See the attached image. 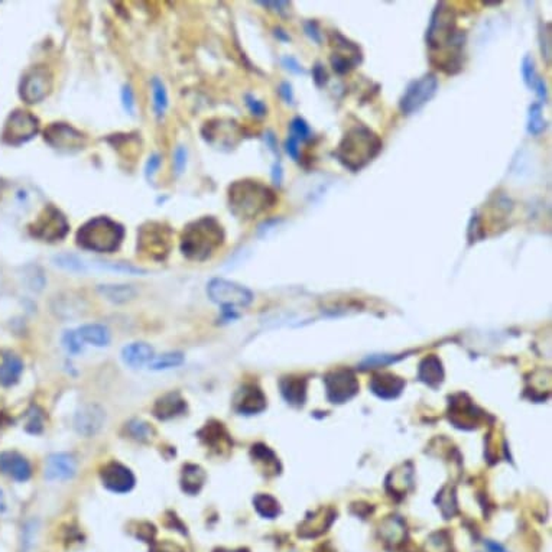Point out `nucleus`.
<instances>
[{
    "mask_svg": "<svg viewBox=\"0 0 552 552\" xmlns=\"http://www.w3.org/2000/svg\"><path fill=\"white\" fill-rule=\"evenodd\" d=\"M187 166V149L184 146H178L174 152V169L175 174L181 175Z\"/></svg>",
    "mask_w": 552,
    "mask_h": 552,
    "instance_id": "nucleus-44",
    "label": "nucleus"
},
{
    "mask_svg": "<svg viewBox=\"0 0 552 552\" xmlns=\"http://www.w3.org/2000/svg\"><path fill=\"white\" fill-rule=\"evenodd\" d=\"M222 552H224V551H222ZM239 552H242V551H239Z\"/></svg>",
    "mask_w": 552,
    "mask_h": 552,
    "instance_id": "nucleus-56",
    "label": "nucleus"
},
{
    "mask_svg": "<svg viewBox=\"0 0 552 552\" xmlns=\"http://www.w3.org/2000/svg\"><path fill=\"white\" fill-rule=\"evenodd\" d=\"M327 394L331 402L343 404L349 401L357 392V381L352 372L338 370L327 376L325 379Z\"/></svg>",
    "mask_w": 552,
    "mask_h": 552,
    "instance_id": "nucleus-15",
    "label": "nucleus"
},
{
    "mask_svg": "<svg viewBox=\"0 0 552 552\" xmlns=\"http://www.w3.org/2000/svg\"><path fill=\"white\" fill-rule=\"evenodd\" d=\"M234 408L243 415L259 413L266 408V398L256 386H244L234 398Z\"/></svg>",
    "mask_w": 552,
    "mask_h": 552,
    "instance_id": "nucleus-20",
    "label": "nucleus"
},
{
    "mask_svg": "<svg viewBox=\"0 0 552 552\" xmlns=\"http://www.w3.org/2000/svg\"><path fill=\"white\" fill-rule=\"evenodd\" d=\"M152 94H153V109L158 117H162L168 107V94L165 84L159 78L152 80Z\"/></svg>",
    "mask_w": 552,
    "mask_h": 552,
    "instance_id": "nucleus-33",
    "label": "nucleus"
},
{
    "mask_svg": "<svg viewBox=\"0 0 552 552\" xmlns=\"http://www.w3.org/2000/svg\"><path fill=\"white\" fill-rule=\"evenodd\" d=\"M198 437L207 448L213 450L219 454H223L224 451L232 448L230 435L227 434L223 423L220 422H216V421L208 422L207 426L198 433Z\"/></svg>",
    "mask_w": 552,
    "mask_h": 552,
    "instance_id": "nucleus-19",
    "label": "nucleus"
},
{
    "mask_svg": "<svg viewBox=\"0 0 552 552\" xmlns=\"http://www.w3.org/2000/svg\"><path fill=\"white\" fill-rule=\"evenodd\" d=\"M152 552H183V549L178 545H174L171 542H163L158 545Z\"/></svg>",
    "mask_w": 552,
    "mask_h": 552,
    "instance_id": "nucleus-51",
    "label": "nucleus"
},
{
    "mask_svg": "<svg viewBox=\"0 0 552 552\" xmlns=\"http://www.w3.org/2000/svg\"><path fill=\"white\" fill-rule=\"evenodd\" d=\"M262 6H265V8H274L272 11H275V12H279V13H283L285 11H286V8L289 6V4L288 2H259Z\"/></svg>",
    "mask_w": 552,
    "mask_h": 552,
    "instance_id": "nucleus-52",
    "label": "nucleus"
},
{
    "mask_svg": "<svg viewBox=\"0 0 552 552\" xmlns=\"http://www.w3.org/2000/svg\"><path fill=\"white\" fill-rule=\"evenodd\" d=\"M438 86V78L433 72L423 74L422 77L413 80L399 100L401 112L406 116L419 112L428 102L433 100V97L437 94Z\"/></svg>",
    "mask_w": 552,
    "mask_h": 552,
    "instance_id": "nucleus-8",
    "label": "nucleus"
},
{
    "mask_svg": "<svg viewBox=\"0 0 552 552\" xmlns=\"http://www.w3.org/2000/svg\"><path fill=\"white\" fill-rule=\"evenodd\" d=\"M29 230L36 239L44 242H60L68 234L70 223L60 208L50 204L42 210V213Z\"/></svg>",
    "mask_w": 552,
    "mask_h": 552,
    "instance_id": "nucleus-9",
    "label": "nucleus"
},
{
    "mask_svg": "<svg viewBox=\"0 0 552 552\" xmlns=\"http://www.w3.org/2000/svg\"><path fill=\"white\" fill-rule=\"evenodd\" d=\"M44 141L61 153H74L86 148L87 136L63 121L51 123L44 131Z\"/></svg>",
    "mask_w": 552,
    "mask_h": 552,
    "instance_id": "nucleus-11",
    "label": "nucleus"
},
{
    "mask_svg": "<svg viewBox=\"0 0 552 552\" xmlns=\"http://www.w3.org/2000/svg\"><path fill=\"white\" fill-rule=\"evenodd\" d=\"M100 479L104 487L114 493L131 492L136 482L134 473L127 467L116 461H112L103 467L100 472Z\"/></svg>",
    "mask_w": 552,
    "mask_h": 552,
    "instance_id": "nucleus-16",
    "label": "nucleus"
},
{
    "mask_svg": "<svg viewBox=\"0 0 552 552\" xmlns=\"http://www.w3.org/2000/svg\"><path fill=\"white\" fill-rule=\"evenodd\" d=\"M207 293L211 301L223 307V311L230 315L234 308H244L253 301V293L247 288L222 278L210 281Z\"/></svg>",
    "mask_w": 552,
    "mask_h": 552,
    "instance_id": "nucleus-7",
    "label": "nucleus"
},
{
    "mask_svg": "<svg viewBox=\"0 0 552 552\" xmlns=\"http://www.w3.org/2000/svg\"><path fill=\"white\" fill-rule=\"evenodd\" d=\"M427 47L431 63L447 74H455L462 67L465 33L457 26L453 8L441 2L431 15L427 29Z\"/></svg>",
    "mask_w": 552,
    "mask_h": 552,
    "instance_id": "nucleus-1",
    "label": "nucleus"
},
{
    "mask_svg": "<svg viewBox=\"0 0 552 552\" xmlns=\"http://www.w3.org/2000/svg\"><path fill=\"white\" fill-rule=\"evenodd\" d=\"M304 31H305V35L313 40L315 42L317 45L321 44V32H320V28H318V23L315 21H308L304 23Z\"/></svg>",
    "mask_w": 552,
    "mask_h": 552,
    "instance_id": "nucleus-45",
    "label": "nucleus"
},
{
    "mask_svg": "<svg viewBox=\"0 0 552 552\" xmlns=\"http://www.w3.org/2000/svg\"><path fill=\"white\" fill-rule=\"evenodd\" d=\"M180 240L181 251L187 259L204 262L224 244L226 233L216 217L205 216L188 223Z\"/></svg>",
    "mask_w": 552,
    "mask_h": 552,
    "instance_id": "nucleus-2",
    "label": "nucleus"
},
{
    "mask_svg": "<svg viewBox=\"0 0 552 552\" xmlns=\"http://www.w3.org/2000/svg\"><path fill=\"white\" fill-rule=\"evenodd\" d=\"M44 430V412H42L38 406H32L28 412V422H26V431L31 434H39Z\"/></svg>",
    "mask_w": 552,
    "mask_h": 552,
    "instance_id": "nucleus-38",
    "label": "nucleus"
},
{
    "mask_svg": "<svg viewBox=\"0 0 552 552\" xmlns=\"http://www.w3.org/2000/svg\"><path fill=\"white\" fill-rule=\"evenodd\" d=\"M99 291L106 300L116 304H121L132 300L136 293L135 289L129 285H102Z\"/></svg>",
    "mask_w": 552,
    "mask_h": 552,
    "instance_id": "nucleus-29",
    "label": "nucleus"
},
{
    "mask_svg": "<svg viewBox=\"0 0 552 552\" xmlns=\"http://www.w3.org/2000/svg\"><path fill=\"white\" fill-rule=\"evenodd\" d=\"M275 36L278 38V39H281V40H283V42H288V40H291V36L282 29V28H275Z\"/></svg>",
    "mask_w": 552,
    "mask_h": 552,
    "instance_id": "nucleus-54",
    "label": "nucleus"
},
{
    "mask_svg": "<svg viewBox=\"0 0 552 552\" xmlns=\"http://www.w3.org/2000/svg\"><path fill=\"white\" fill-rule=\"evenodd\" d=\"M300 142L296 141L295 138L289 136L285 142V151L286 153L293 159V161H300V148H298Z\"/></svg>",
    "mask_w": 552,
    "mask_h": 552,
    "instance_id": "nucleus-49",
    "label": "nucleus"
},
{
    "mask_svg": "<svg viewBox=\"0 0 552 552\" xmlns=\"http://www.w3.org/2000/svg\"><path fill=\"white\" fill-rule=\"evenodd\" d=\"M331 48L332 53L330 55V63L332 70L340 75L349 74L363 61L360 47L340 32H334L331 35Z\"/></svg>",
    "mask_w": 552,
    "mask_h": 552,
    "instance_id": "nucleus-10",
    "label": "nucleus"
},
{
    "mask_svg": "<svg viewBox=\"0 0 552 552\" xmlns=\"http://www.w3.org/2000/svg\"><path fill=\"white\" fill-rule=\"evenodd\" d=\"M106 413L104 411L96 405L90 404L82 406L74 418V428L82 437H93L96 435L102 427L104 426Z\"/></svg>",
    "mask_w": 552,
    "mask_h": 552,
    "instance_id": "nucleus-17",
    "label": "nucleus"
},
{
    "mask_svg": "<svg viewBox=\"0 0 552 552\" xmlns=\"http://www.w3.org/2000/svg\"><path fill=\"white\" fill-rule=\"evenodd\" d=\"M279 94L281 97L285 100V103L288 104H293V90H292V86L288 82V81H283L281 86H279Z\"/></svg>",
    "mask_w": 552,
    "mask_h": 552,
    "instance_id": "nucleus-50",
    "label": "nucleus"
},
{
    "mask_svg": "<svg viewBox=\"0 0 552 552\" xmlns=\"http://www.w3.org/2000/svg\"><path fill=\"white\" fill-rule=\"evenodd\" d=\"M187 411V402L178 392H169L161 396L153 405V415L161 421L173 419Z\"/></svg>",
    "mask_w": 552,
    "mask_h": 552,
    "instance_id": "nucleus-22",
    "label": "nucleus"
},
{
    "mask_svg": "<svg viewBox=\"0 0 552 552\" xmlns=\"http://www.w3.org/2000/svg\"><path fill=\"white\" fill-rule=\"evenodd\" d=\"M282 65L285 67V70H288V71H291L293 74H298V75L307 74L305 68L298 61H296L295 58H292V57H283L282 58Z\"/></svg>",
    "mask_w": 552,
    "mask_h": 552,
    "instance_id": "nucleus-47",
    "label": "nucleus"
},
{
    "mask_svg": "<svg viewBox=\"0 0 552 552\" xmlns=\"http://www.w3.org/2000/svg\"><path fill=\"white\" fill-rule=\"evenodd\" d=\"M272 180L276 185H281V183H282V168L279 163L274 165V168H272Z\"/></svg>",
    "mask_w": 552,
    "mask_h": 552,
    "instance_id": "nucleus-53",
    "label": "nucleus"
},
{
    "mask_svg": "<svg viewBox=\"0 0 552 552\" xmlns=\"http://www.w3.org/2000/svg\"><path fill=\"white\" fill-rule=\"evenodd\" d=\"M381 139L364 124H356L340 141L334 156L352 173H359L381 151Z\"/></svg>",
    "mask_w": 552,
    "mask_h": 552,
    "instance_id": "nucleus-4",
    "label": "nucleus"
},
{
    "mask_svg": "<svg viewBox=\"0 0 552 552\" xmlns=\"http://www.w3.org/2000/svg\"><path fill=\"white\" fill-rule=\"evenodd\" d=\"M0 472L18 482H26L32 473L28 460L12 451L0 454Z\"/></svg>",
    "mask_w": 552,
    "mask_h": 552,
    "instance_id": "nucleus-21",
    "label": "nucleus"
},
{
    "mask_svg": "<svg viewBox=\"0 0 552 552\" xmlns=\"http://www.w3.org/2000/svg\"><path fill=\"white\" fill-rule=\"evenodd\" d=\"M39 132V120L31 112L15 110L11 113L5 123L2 134L4 142L12 146L22 145L31 141Z\"/></svg>",
    "mask_w": 552,
    "mask_h": 552,
    "instance_id": "nucleus-12",
    "label": "nucleus"
},
{
    "mask_svg": "<svg viewBox=\"0 0 552 552\" xmlns=\"http://www.w3.org/2000/svg\"><path fill=\"white\" fill-rule=\"evenodd\" d=\"M265 141H266V144L271 146V151L276 152V139H275V136H274L271 132L266 135Z\"/></svg>",
    "mask_w": 552,
    "mask_h": 552,
    "instance_id": "nucleus-55",
    "label": "nucleus"
},
{
    "mask_svg": "<svg viewBox=\"0 0 552 552\" xmlns=\"http://www.w3.org/2000/svg\"><path fill=\"white\" fill-rule=\"evenodd\" d=\"M82 343H90L96 347H104L110 343V332L104 325L87 324L77 330Z\"/></svg>",
    "mask_w": 552,
    "mask_h": 552,
    "instance_id": "nucleus-27",
    "label": "nucleus"
},
{
    "mask_svg": "<svg viewBox=\"0 0 552 552\" xmlns=\"http://www.w3.org/2000/svg\"><path fill=\"white\" fill-rule=\"evenodd\" d=\"M546 127V123L542 117V104L541 103H534L531 107H529V113H528V124H526V129L531 135L534 136H538L541 135Z\"/></svg>",
    "mask_w": 552,
    "mask_h": 552,
    "instance_id": "nucleus-32",
    "label": "nucleus"
},
{
    "mask_svg": "<svg viewBox=\"0 0 552 552\" xmlns=\"http://www.w3.org/2000/svg\"><path fill=\"white\" fill-rule=\"evenodd\" d=\"M404 388V381L392 374H384L377 376L372 381V389L376 395L380 398H396Z\"/></svg>",
    "mask_w": 552,
    "mask_h": 552,
    "instance_id": "nucleus-26",
    "label": "nucleus"
},
{
    "mask_svg": "<svg viewBox=\"0 0 552 552\" xmlns=\"http://www.w3.org/2000/svg\"><path fill=\"white\" fill-rule=\"evenodd\" d=\"M55 265L70 272H87V264L74 254H60L55 259Z\"/></svg>",
    "mask_w": 552,
    "mask_h": 552,
    "instance_id": "nucleus-36",
    "label": "nucleus"
},
{
    "mask_svg": "<svg viewBox=\"0 0 552 552\" xmlns=\"http://www.w3.org/2000/svg\"><path fill=\"white\" fill-rule=\"evenodd\" d=\"M121 359L127 366L138 369L151 363L153 359V349L146 343H134L123 349Z\"/></svg>",
    "mask_w": 552,
    "mask_h": 552,
    "instance_id": "nucleus-24",
    "label": "nucleus"
},
{
    "mask_svg": "<svg viewBox=\"0 0 552 552\" xmlns=\"http://www.w3.org/2000/svg\"><path fill=\"white\" fill-rule=\"evenodd\" d=\"M54 86V75L50 68L38 65L31 68L22 78L21 97L28 104L39 103L47 99Z\"/></svg>",
    "mask_w": 552,
    "mask_h": 552,
    "instance_id": "nucleus-13",
    "label": "nucleus"
},
{
    "mask_svg": "<svg viewBox=\"0 0 552 552\" xmlns=\"http://www.w3.org/2000/svg\"><path fill=\"white\" fill-rule=\"evenodd\" d=\"M254 506H256L258 512L265 518H275L279 514V503L268 494H258L254 497Z\"/></svg>",
    "mask_w": 552,
    "mask_h": 552,
    "instance_id": "nucleus-35",
    "label": "nucleus"
},
{
    "mask_svg": "<svg viewBox=\"0 0 552 552\" xmlns=\"http://www.w3.org/2000/svg\"><path fill=\"white\" fill-rule=\"evenodd\" d=\"M313 78H314L315 86L320 87V89L324 87L325 84H327V81H328V75H327L324 67L320 63H317L315 67L313 68Z\"/></svg>",
    "mask_w": 552,
    "mask_h": 552,
    "instance_id": "nucleus-48",
    "label": "nucleus"
},
{
    "mask_svg": "<svg viewBox=\"0 0 552 552\" xmlns=\"http://www.w3.org/2000/svg\"><path fill=\"white\" fill-rule=\"evenodd\" d=\"M127 428H129V433H131V435L135 440L142 441V443L148 441L152 437V434H153L152 427L149 426V423H146L144 421H132Z\"/></svg>",
    "mask_w": 552,
    "mask_h": 552,
    "instance_id": "nucleus-40",
    "label": "nucleus"
},
{
    "mask_svg": "<svg viewBox=\"0 0 552 552\" xmlns=\"http://www.w3.org/2000/svg\"><path fill=\"white\" fill-rule=\"evenodd\" d=\"M173 229L162 222H146L138 230V254L162 262L173 247Z\"/></svg>",
    "mask_w": 552,
    "mask_h": 552,
    "instance_id": "nucleus-6",
    "label": "nucleus"
},
{
    "mask_svg": "<svg viewBox=\"0 0 552 552\" xmlns=\"http://www.w3.org/2000/svg\"><path fill=\"white\" fill-rule=\"evenodd\" d=\"M419 377H421V380H423L426 384H428L431 386L438 384V381H441L443 369H441V363L438 362V359L430 357V359L423 360V363L421 364Z\"/></svg>",
    "mask_w": 552,
    "mask_h": 552,
    "instance_id": "nucleus-30",
    "label": "nucleus"
},
{
    "mask_svg": "<svg viewBox=\"0 0 552 552\" xmlns=\"http://www.w3.org/2000/svg\"><path fill=\"white\" fill-rule=\"evenodd\" d=\"M207 475L197 464H185L183 467V473H181V489L187 494H197L204 483H205Z\"/></svg>",
    "mask_w": 552,
    "mask_h": 552,
    "instance_id": "nucleus-25",
    "label": "nucleus"
},
{
    "mask_svg": "<svg viewBox=\"0 0 552 552\" xmlns=\"http://www.w3.org/2000/svg\"><path fill=\"white\" fill-rule=\"evenodd\" d=\"M202 138L207 144L217 146V149H223L236 146L242 138V134L239 124L234 120L217 119L204 124Z\"/></svg>",
    "mask_w": 552,
    "mask_h": 552,
    "instance_id": "nucleus-14",
    "label": "nucleus"
},
{
    "mask_svg": "<svg viewBox=\"0 0 552 552\" xmlns=\"http://www.w3.org/2000/svg\"><path fill=\"white\" fill-rule=\"evenodd\" d=\"M184 362L183 353H165L158 357H153L149 363V369L152 370H166L181 366Z\"/></svg>",
    "mask_w": 552,
    "mask_h": 552,
    "instance_id": "nucleus-34",
    "label": "nucleus"
},
{
    "mask_svg": "<svg viewBox=\"0 0 552 552\" xmlns=\"http://www.w3.org/2000/svg\"><path fill=\"white\" fill-rule=\"evenodd\" d=\"M229 208L240 220H253L275 207V191L256 180L234 181L227 193Z\"/></svg>",
    "mask_w": 552,
    "mask_h": 552,
    "instance_id": "nucleus-3",
    "label": "nucleus"
},
{
    "mask_svg": "<svg viewBox=\"0 0 552 552\" xmlns=\"http://www.w3.org/2000/svg\"><path fill=\"white\" fill-rule=\"evenodd\" d=\"M289 136L295 138L298 142H308L313 138V131L310 124L303 117H295L291 121Z\"/></svg>",
    "mask_w": 552,
    "mask_h": 552,
    "instance_id": "nucleus-37",
    "label": "nucleus"
},
{
    "mask_svg": "<svg viewBox=\"0 0 552 552\" xmlns=\"http://www.w3.org/2000/svg\"><path fill=\"white\" fill-rule=\"evenodd\" d=\"M63 345L71 355H78L82 350V342L77 331H65L63 337Z\"/></svg>",
    "mask_w": 552,
    "mask_h": 552,
    "instance_id": "nucleus-41",
    "label": "nucleus"
},
{
    "mask_svg": "<svg viewBox=\"0 0 552 552\" xmlns=\"http://www.w3.org/2000/svg\"><path fill=\"white\" fill-rule=\"evenodd\" d=\"M77 473V461L65 453L53 454L47 460L45 477L48 480H71Z\"/></svg>",
    "mask_w": 552,
    "mask_h": 552,
    "instance_id": "nucleus-18",
    "label": "nucleus"
},
{
    "mask_svg": "<svg viewBox=\"0 0 552 552\" xmlns=\"http://www.w3.org/2000/svg\"><path fill=\"white\" fill-rule=\"evenodd\" d=\"M23 370L22 360L9 352L0 353V385L12 386L19 380Z\"/></svg>",
    "mask_w": 552,
    "mask_h": 552,
    "instance_id": "nucleus-23",
    "label": "nucleus"
},
{
    "mask_svg": "<svg viewBox=\"0 0 552 552\" xmlns=\"http://www.w3.org/2000/svg\"><path fill=\"white\" fill-rule=\"evenodd\" d=\"M159 166H161V156H159L158 153H153V155L148 159L146 166H145V175H146L148 181L152 183V180H153L156 171L159 169Z\"/></svg>",
    "mask_w": 552,
    "mask_h": 552,
    "instance_id": "nucleus-46",
    "label": "nucleus"
},
{
    "mask_svg": "<svg viewBox=\"0 0 552 552\" xmlns=\"http://www.w3.org/2000/svg\"><path fill=\"white\" fill-rule=\"evenodd\" d=\"M121 104H123V109L127 114L134 116L135 114V94H134V90L132 87L129 86V84H124L123 89H121Z\"/></svg>",
    "mask_w": 552,
    "mask_h": 552,
    "instance_id": "nucleus-42",
    "label": "nucleus"
},
{
    "mask_svg": "<svg viewBox=\"0 0 552 552\" xmlns=\"http://www.w3.org/2000/svg\"><path fill=\"white\" fill-rule=\"evenodd\" d=\"M251 457L253 460L256 462H262V464H266V472H272L274 475L279 473V462H278V458L275 457V454L264 444H258V445H253L251 448Z\"/></svg>",
    "mask_w": 552,
    "mask_h": 552,
    "instance_id": "nucleus-31",
    "label": "nucleus"
},
{
    "mask_svg": "<svg viewBox=\"0 0 552 552\" xmlns=\"http://www.w3.org/2000/svg\"><path fill=\"white\" fill-rule=\"evenodd\" d=\"M521 71H522V77H524V82L526 84L528 89H534L535 87V82L536 80L539 78L538 74H536V70H535V61L531 55H525L524 60H522V64H521Z\"/></svg>",
    "mask_w": 552,
    "mask_h": 552,
    "instance_id": "nucleus-39",
    "label": "nucleus"
},
{
    "mask_svg": "<svg viewBox=\"0 0 552 552\" xmlns=\"http://www.w3.org/2000/svg\"><path fill=\"white\" fill-rule=\"evenodd\" d=\"M281 392L291 405H301L305 398V381L295 377L281 380Z\"/></svg>",
    "mask_w": 552,
    "mask_h": 552,
    "instance_id": "nucleus-28",
    "label": "nucleus"
},
{
    "mask_svg": "<svg viewBox=\"0 0 552 552\" xmlns=\"http://www.w3.org/2000/svg\"><path fill=\"white\" fill-rule=\"evenodd\" d=\"M124 234V227L119 222L107 216H99L90 219L78 229L75 243L84 250L113 253L120 247Z\"/></svg>",
    "mask_w": 552,
    "mask_h": 552,
    "instance_id": "nucleus-5",
    "label": "nucleus"
},
{
    "mask_svg": "<svg viewBox=\"0 0 552 552\" xmlns=\"http://www.w3.org/2000/svg\"><path fill=\"white\" fill-rule=\"evenodd\" d=\"M244 100H246V106H247V109L250 110V113H251L253 116L264 117V116L266 114V112H268V107H266V104H265L264 102L258 100L256 97L251 96V94H246Z\"/></svg>",
    "mask_w": 552,
    "mask_h": 552,
    "instance_id": "nucleus-43",
    "label": "nucleus"
}]
</instances>
